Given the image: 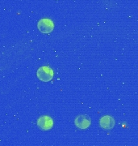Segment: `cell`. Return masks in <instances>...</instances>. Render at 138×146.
I'll use <instances>...</instances> for the list:
<instances>
[{"mask_svg":"<svg viewBox=\"0 0 138 146\" xmlns=\"http://www.w3.org/2000/svg\"><path fill=\"white\" fill-rule=\"evenodd\" d=\"M37 77L43 82L50 81L53 77V71L49 67H41L37 71Z\"/></svg>","mask_w":138,"mask_h":146,"instance_id":"cell-1","label":"cell"},{"mask_svg":"<svg viewBox=\"0 0 138 146\" xmlns=\"http://www.w3.org/2000/svg\"><path fill=\"white\" fill-rule=\"evenodd\" d=\"M37 27L42 33H50L54 29V24L50 19L44 18L38 22Z\"/></svg>","mask_w":138,"mask_h":146,"instance_id":"cell-2","label":"cell"},{"mask_svg":"<svg viewBox=\"0 0 138 146\" xmlns=\"http://www.w3.org/2000/svg\"><path fill=\"white\" fill-rule=\"evenodd\" d=\"M74 123L77 127H78L79 129L85 130L90 127L91 123V120L87 115H79L75 119Z\"/></svg>","mask_w":138,"mask_h":146,"instance_id":"cell-3","label":"cell"},{"mask_svg":"<svg viewBox=\"0 0 138 146\" xmlns=\"http://www.w3.org/2000/svg\"><path fill=\"white\" fill-rule=\"evenodd\" d=\"M37 125L43 131H49L53 126V120L49 116H42L37 120Z\"/></svg>","mask_w":138,"mask_h":146,"instance_id":"cell-4","label":"cell"},{"mask_svg":"<svg viewBox=\"0 0 138 146\" xmlns=\"http://www.w3.org/2000/svg\"><path fill=\"white\" fill-rule=\"evenodd\" d=\"M99 125L105 130H110L112 129L115 126V120L111 116H104L100 119Z\"/></svg>","mask_w":138,"mask_h":146,"instance_id":"cell-5","label":"cell"}]
</instances>
